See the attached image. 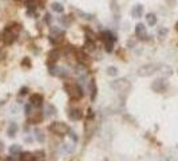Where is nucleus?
<instances>
[{
    "label": "nucleus",
    "instance_id": "obj_33",
    "mask_svg": "<svg viewBox=\"0 0 178 161\" xmlns=\"http://www.w3.org/2000/svg\"><path fill=\"white\" fill-rule=\"evenodd\" d=\"M71 161H79V160H78V159H72Z\"/></svg>",
    "mask_w": 178,
    "mask_h": 161
},
{
    "label": "nucleus",
    "instance_id": "obj_12",
    "mask_svg": "<svg viewBox=\"0 0 178 161\" xmlns=\"http://www.w3.org/2000/svg\"><path fill=\"white\" fill-rule=\"evenodd\" d=\"M68 117L71 121H79V120H82L83 114H82V112L78 110V109H72V110H70Z\"/></svg>",
    "mask_w": 178,
    "mask_h": 161
},
{
    "label": "nucleus",
    "instance_id": "obj_26",
    "mask_svg": "<svg viewBox=\"0 0 178 161\" xmlns=\"http://www.w3.org/2000/svg\"><path fill=\"white\" fill-rule=\"evenodd\" d=\"M60 22H62V23H63V24L68 26V24H70V22H71V20H70V18H68V16H63V18H62V19H60Z\"/></svg>",
    "mask_w": 178,
    "mask_h": 161
},
{
    "label": "nucleus",
    "instance_id": "obj_6",
    "mask_svg": "<svg viewBox=\"0 0 178 161\" xmlns=\"http://www.w3.org/2000/svg\"><path fill=\"white\" fill-rule=\"evenodd\" d=\"M168 87H169V83L164 78H158L151 83V90L155 91V93H165L168 90Z\"/></svg>",
    "mask_w": 178,
    "mask_h": 161
},
{
    "label": "nucleus",
    "instance_id": "obj_24",
    "mask_svg": "<svg viewBox=\"0 0 178 161\" xmlns=\"http://www.w3.org/2000/svg\"><path fill=\"white\" fill-rule=\"evenodd\" d=\"M76 14H78V15H80L82 18H84V19H92V15H91V14L83 12V11H79V10H78V11H76Z\"/></svg>",
    "mask_w": 178,
    "mask_h": 161
},
{
    "label": "nucleus",
    "instance_id": "obj_22",
    "mask_svg": "<svg viewBox=\"0 0 178 161\" xmlns=\"http://www.w3.org/2000/svg\"><path fill=\"white\" fill-rule=\"evenodd\" d=\"M95 98H96V86L94 80H91V101H95Z\"/></svg>",
    "mask_w": 178,
    "mask_h": 161
},
{
    "label": "nucleus",
    "instance_id": "obj_7",
    "mask_svg": "<svg viewBox=\"0 0 178 161\" xmlns=\"http://www.w3.org/2000/svg\"><path fill=\"white\" fill-rule=\"evenodd\" d=\"M75 57H76L78 62H79L80 65H88L90 63V57H88V54L84 50H75Z\"/></svg>",
    "mask_w": 178,
    "mask_h": 161
},
{
    "label": "nucleus",
    "instance_id": "obj_16",
    "mask_svg": "<svg viewBox=\"0 0 178 161\" xmlns=\"http://www.w3.org/2000/svg\"><path fill=\"white\" fill-rule=\"evenodd\" d=\"M146 22H147V24H149L150 27H153V26L157 24V16H155L154 14H147V15H146Z\"/></svg>",
    "mask_w": 178,
    "mask_h": 161
},
{
    "label": "nucleus",
    "instance_id": "obj_21",
    "mask_svg": "<svg viewBox=\"0 0 178 161\" xmlns=\"http://www.w3.org/2000/svg\"><path fill=\"white\" fill-rule=\"evenodd\" d=\"M114 43H115V40H106L105 42V49H106V51L107 53H111L113 51V49H114Z\"/></svg>",
    "mask_w": 178,
    "mask_h": 161
},
{
    "label": "nucleus",
    "instance_id": "obj_18",
    "mask_svg": "<svg viewBox=\"0 0 178 161\" xmlns=\"http://www.w3.org/2000/svg\"><path fill=\"white\" fill-rule=\"evenodd\" d=\"M17 132V125L15 122L10 124V128H8V136L10 137H15V134H16Z\"/></svg>",
    "mask_w": 178,
    "mask_h": 161
},
{
    "label": "nucleus",
    "instance_id": "obj_27",
    "mask_svg": "<svg viewBox=\"0 0 178 161\" xmlns=\"http://www.w3.org/2000/svg\"><path fill=\"white\" fill-rule=\"evenodd\" d=\"M27 91H28L27 87H21L20 91H19V94H20V96H24V94H27Z\"/></svg>",
    "mask_w": 178,
    "mask_h": 161
},
{
    "label": "nucleus",
    "instance_id": "obj_30",
    "mask_svg": "<svg viewBox=\"0 0 178 161\" xmlns=\"http://www.w3.org/2000/svg\"><path fill=\"white\" fill-rule=\"evenodd\" d=\"M29 112H31V104L25 106V113H27V114H31V113H29Z\"/></svg>",
    "mask_w": 178,
    "mask_h": 161
},
{
    "label": "nucleus",
    "instance_id": "obj_1",
    "mask_svg": "<svg viewBox=\"0 0 178 161\" xmlns=\"http://www.w3.org/2000/svg\"><path fill=\"white\" fill-rule=\"evenodd\" d=\"M20 32V26L19 24H14V26H8L2 34V40L4 42V45L10 46L16 40L17 35Z\"/></svg>",
    "mask_w": 178,
    "mask_h": 161
},
{
    "label": "nucleus",
    "instance_id": "obj_13",
    "mask_svg": "<svg viewBox=\"0 0 178 161\" xmlns=\"http://www.w3.org/2000/svg\"><path fill=\"white\" fill-rule=\"evenodd\" d=\"M143 14V6L142 4H135L131 10V16L133 18H141Z\"/></svg>",
    "mask_w": 178,
    "mask_h": 161
},
{
    "label": "nucleus",
    "instance_id": "obj_23",
    "mask_svg": "<svg viewBox=\"0 0 178 161\" xmlns=\"http://www.w3.org/2000/svg\"><path fill=\"white\" fill-rule=\"evenodd\" d=\"M35 133H36V140H38L39 142H43V141H44V134L42 133V130L36 129V130H35Z\"/></svg>",
    "mask_w": 178,
    "mask_h": 161
},
{
    "label": "nucleus",
    "instance_id": "obj_19",
    "mask_svg": "<svg viewBox=\"0 0 178 161\" xmlns=\"http://www.w3.org/2000/svg\"><path fill=\"white\" fill-rule=\"evenodd\" d=\"M51 8H52V11H55V12H58V14H62L63 11H64V7H63L60 3H52V4H51Z\"/></svg>",
    "mask_w": 178,
    "mask_h": 161
},
{
    "label": "nucleus",
    "instance_id": "obj_31",
    "mask_svg": "<svg viewBox=\"0 0 178 161\" xmlns=\"http://www.w3.org/2000/svg\"><path fill=\"white\" fill-rule=\"evenodd\" d=\"M7 161H15V160H14V157H8V159H7Z\"/></svg>",
    "mask_w": 178,
    "mask_h": 161
},
{
    "label": "nucleus",
    "instance_id": "obj_8",
    "mask_svg": "<svg viewBox=\"0 0 178 161\" xmlns=\"http://www.w3.org/2000/svg\"><path fill=\"white\" fill-rule=\"evenodd\" d=\"M135 35L137 38L141 40H146L147 39V34H146V27L142 23H138L135 26Z\"/></svg>",
    "mask_w": 178,
    "mask_h": 161
},
{
    "label": "nucleus",
    "instance_id": "obj_14",
    "mask_svg": "<svg viewBox=\"0 0 178 161\" xmlns=\"http://www.w3.org/2000/svg\"><path fill=\"white\" fill-rule=\"evenodd\" d=\"M59 58H60V54H59L58 50L50 51V54H48V63H55Z\"/></svg>",
    "mask_w": 178,
    "mask_h": 161
},
{
    "label": "nucleus",
    "instance_id": "obj_3",
    "mask_svg": "<svg viewBox=\"0 0 178 161\" xmlns=\"http://www.w3.org/2000/svg\"><path fill=\"white\" fill-rule=\"evenodd\" d=\"M159 69H161V65L158 63H147V65H143L137 70V74L138 77H150L155 74Z\"/></svg>",
    "mask_w": 178,
    "mask_h": 161
},
{
    "label": "nucleus",
    "instance_id": "obj_17",
    "mask_svg": "<svg viewBox=\"0 0 178 161\" xmlns=\"http://www.w3.org/2000/svg\"><path fill=\"white\" fill-rule=\"evenodd\" d=\"M20 152H21V148H20V145H12V146H10V155L11 156H17V155H20Z\"/></svg>",
    "mask_w": 178,
    "mask_h": 161
},
{
    "label": "nucleus",
    "instance_id": "obj_4",
    "mask_svg": "<svg viewBox=\"0 0 178 161\" xmlns=\"http://www.w3.org/2000/svg\"><path fill=\"white\" fill-rule=\"evenodd\" d=\"M50 130L52 132V133L58 134V136H66V134L70 133V126L67 125V124L64 122H59V121H56V122H52L50 125Z\"/></svg>",
    "mask_w": 178,
    "mask_h": 161
},
{
    "label": "nucleus",
    "instance_id": "obj_29",
    "mask_svg": "<svg viewBox=\"0 0 178 161\" xmlns=\"http://www.w3.org/2000/svg\"><path fill=\"white\" fill-rule=\"evenodd\" d=\"M23 66H28V67L31 66V63L28 62V58H24V61H23Z\"/></svg>",
    "mask_w": 178,
    "mask_h": 161
},
{
    "label": "nucleus",
    "instance_id": "obj_28",
    "mask_svg": "<svg viewBox=\"0 0 178 161\" xmlns=\"http://www.w3.org/2000/svg\"><path fill=\"white\" fill-rule=\"evenodd\" d=\"M70 136H71V138H72L74 141H78V137H76V134L74 133V132H71V130H70Z\"/></svg>",
    "mask_w": 178,
    "mask_h": 161
},
{
    "label": "nucleus",
    "instance_id": "obj_9",
    "mask_svg": "<svg viewBox=\"0 0 178 161\" xmlns=\"http://www.w3.org/2000/svg\"><path fill=\"white\" fill-rule=\"evenodd\" d=\"M29 104L35 108H40L43 105V97L42 94H32L31 98H29Z\"/></svg>",
    "mask_w": 178,
    "mask_h": 161
},
{
    "label": "nucleus",
    "instance_id": "obj_25",
    "mask_svg": "<svg viewBox=\"0 0 178 161\" xmlns=\"http://www.w3.org/2000/svg\"><path fill=\"white\" fill-rule=\"evenodd\" d=\"M166 34H168V30H166V28H159V31H158L159 38H164V36H166Z\"/></svg>",
    "mask_w": 178,
    "mask_h": 161
},
{
    "label": "nucleus",
    "instance_id": "obj_2",
    "mask_svg": "<svg viewBox=\"0 0 178 161\" xmlns=\"http://www.w3.org/2000/svg\"><path fill=\"white\" fill-rule=\"evenodd\" d=\"M64 90L72 100H80L83 97V90L78 83L75 82H66L64 83Z\"/></svg>",
    "mask_w": 178,
    "mask_h": 161
},
{
    "label": "nucleus",
    "instance_id": "obj_34",
    "mask_svg": "<svg viewBox=\"0 0 178 161\" xmlns=\"http://www.w3.org/2000/svg\"><path fill=\"white\" fill-rule=\"evenodd\" d=\"M103 161H109V160H103Z\"/></svg>",
    "mask_w": 178,
    "mask_h": 161
},
{
    "label": "nucleus",
    "instance_id": "obj_5",
    "mask_svg": "<svg viewBox=\"0 0 178 161\" xmlns=\"http://www.w3.org/2000/svg\"><path fill=\"white\" fill-rule=\"evenodd\" d=\"M110 86L113 87L114 90L119 91V93H127V91L131 89V83L129 82L127 79H125V78H121V79L113 80V82L110 83Z\"/></svg>",
    "mask_w": 178,
    "mask_h": 161
},
{
    "label": "nucleus",
    "instance_id": "obj_32",
    "mask_svg": "<svg viewBox=\"0 0 178 161\" xmlns=\"http://www.w3.org/2000/svg\"><path fill=\"white\" fill-rule=\"evenodd\" d=\"M176 31L178 32V22H177V23H176Z\"/></svg>",
    "mask_w": 178,
    "mask_h": 161
},
{
    "label": "nucleus",
    "instance_id": "obj_15",
    "mask_svg": "<svg viewBox=\"0 0 178 161\" xmlns=\"http://www.w3.org/2000/svg\"><path fill=\"white\" fill-rule=\"evenodd\" d=\"M20 161H35V156L29 152H23L20 153Z\"/></svg>",
    "mask_w": 178,
    "mask_h": 161
},
{
    "label": "nucleus",
    "instance_id": "obj_20",
    "mask_svg": "<svg viewBox=\"0 0 178 161\" xmlns=\"http://www.w3.org/2000/svg\"><path fill=\"white\" fill-rule=\"evenodd\" d=\"M106 74L110 77H117L118 75V69L114 67V66H110V67L106 69Z\"/></svg>",
    "mask_w": 178,
    "mask_h": 161
},
{
    "label": "nucleus",
    "instance_id": "obj_10",
    "mask_svg": "<svg viewBox=\"0 0 178 161\" xmlns=\"http://www.w3.org/2000/svg\"><path fill=\"white\" fill-rule=\"evenodd\" d=\"M43 121V114H42V112H35V113H32L31 116H29V118H28V122L29 124H34V125H38V124H40Z\"/></svg>",
    "mask_w": 178,
    "mask_h": 161
},
{
    "label": "nucleus",
    "instance_id": "obj_11",
    "mask_svg": "<svg viewBox=\"0 0 178 161\" xmlns=\"http://www.w3.org/2000/svg\"><path fill=\"white\" fill-rule=\"evenodd\" d=\"M50 74H52L55 77H66L67 75V71L63 67H56V66H51L50 67Z\"/></svg>",
    "mask_w": 178,
    "mask_h": 161
}]
</instances>
